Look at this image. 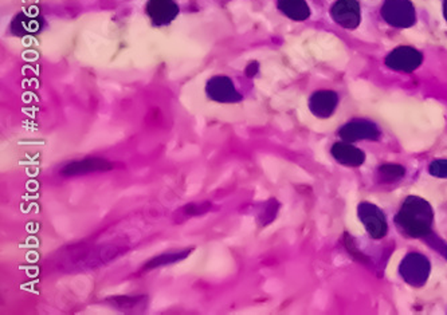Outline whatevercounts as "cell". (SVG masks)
Here are the masks:
<instances>
[{
    "instance_id": "obj_3",
    "label": "cell",
    "mask_w": 447,
    "mask_h": 315,
    "mask_svg": "<svg viewBox=\"0 0 447 315\" xmlns=\"http://www.w3.org/2000/svg\"><path fill=\"white\" fill-rule=\"evenodd\" d=\"M428 262L426 258L421 255H410L405 259L402 264V275L412 285L425 283L428 275Z\"/></svg>"
},
{
    "instance_id": "obj_10",
    "label": "cell",
    "mask_w": 447,
    "mask_h": 315,
    "mask_svg": "<svg viewBox=\"0 0 447 315\" xmlns=\"http://www.w3.org/2000/svg\"><path fill=\"white\" fill-rule=\"evenodd\" d=\"M113 167L112 163H107L101 159H86L81 161H73L64 165L61 173L64 176H76V174H86L98 170H107Z\"/></svg>"
},
{
    "instance_id": "obj_9",
    "label": "cell",
    "mask_w": 447,
    "mask_h": 315,
    "mask_svg": "<svg viewBox=\"0 0 447 315\" xmlns=\"http://www.w3.org/2000/svg\"><path fill=\"white\" fill-rule=\"evenodd\" d=\"M332 154L336 159V161L347 167H359L365 160V154L362 153V150L347 143L335 144L332 147Z\"/></svg>"
},
{
    "instance_id": "obj_5",
    "label": "cell",
    "mask_w": 447,
    "mask_h": 315,
    "mask_svg": "<svg viewBox=\"0 0 447 315\" xmlns=\"http://www.w3.org/2000/svg\"><path fill=\"white\" fill-rule=\"evenodd\" d=\"M422 62V55L412 48L401 47L387 58V64L395 70L412 71Z\"/></svg>"
},
{
    "instance_id": "obj_2",
    "label": "cell",
    "mask_w": 447,
    "mask_h": 315,
    "mask_svg": "<svg viewBox=\"0 0 447 315\" xmlns=\"http://www.w3.org/2000/svg\"><path fill=\"white\" fill-rule=\"evenodd\" d=\"M359 216L367 231L374 239H382L385 236L388 228L387 222L383 212L378 207L364 203L362 206H359Z\"/></svg>"
},
{
    "instance_id": "obj_14",
    "label": "cell",
    "mask_w": 447,
    "mask_h": 315,
    "mask_svg": "<svg viewBox=\"0 0 447 315\" xmlns=\"http://www.w3.org/2000/svg\"><path fill=\"white\" fill-rule=\"evenodd\" d=\"M405 172L403 167L395 165V164H385L379 169L380 180L384 183H392V181L399 180L401 177L405 176Z\"/></svg>"
},
{
    "instance_id": "obj_4",
    "label": "cell",
    "mask_w": 447,
    "mask_h": 315,
    "mask_svg": "<svg viewBox=\"0 0 447 315\" xmlns=\"http://www.w3.org/2000/svg\"><path fill=\"white\" fill-rule=\"evenodd\" d=\"M379 134L376 126L365 121H353L341 127L340 130L341 138L348 143L358 140H378Z\"/></svg>"
},
{
    "instance_id": "obj_6",
    "label": "cell",
    "mask_w": 447,
    "mask_h": 315,
    "mask_svg": "<svg viewBox=\"0 0 447 315\" xmlns=\"http://www.w3.org/2000/svg\"><path fill=\"white\" fill-rule=\"evenodd\" d=\"M207 93L213 101L218 102H236L240 100L234 84L226 77H215L211 80L207 84Z\"/></svg>"
},
{
    "instance_id": "obj_11",
    "label": "cell",
    "mask_w": 447,
    "mask_h": 315,
    "mask_svg": "<svg viewBox=\"0 0 447 315\" xmlns=\"http://www.w3.org/2000/svg\"><path fill=\"white\" fill-rule=\"evenodd\" d=\"M338 105V97L332 91H319L310 100V110L315 116L326 118L329 117Z\"/></svg>"
},
{
    "instance_id": "obj_13",
    "label": "cell",
    "mask_w": 447,
    "mask_h": 315,
    "mask_svg": "<svg viewBox=\"0 0 447 315\" xmlns=\"http://www.w3.org/2000/svg\"><path fill=\"white\" fill-rule=\"evenodd\" d=\"M189 253H190V250H189V251L186 250V251L179 252V253H168V255L157 256V258L152 259L144 269L149 270V269H155V267H160V266L170 264V263H175V262H180V260H182V259H184Z\"/></svg>"
},
{
    "instance_id": "obj_15",
    "label": "cell",
    "mask_w": 447,
    "mask_h": 315,
    "mask_svg": "<svg viewBox=\"0 0 447 315\" xmlns=\"http://www.w3.org/2000/svg\"><path fill=\"white\" fill-rule=\"evenodd\" d=\"M210 204H190V206H186L183 207V210H180L179 213L183 215L184 217H190V216H196V215H202L204 213L206 210H210Z\"/></svg>"
},
{
    "instance_id": "obj_1",
    "label": "cell",
    "mask_w": 447,
    "mask_h": 315,
    "mask_svg": "<svg viewBox=\"0 0 447 315\" xmlns=\"http://www.w3.org/2000/svg\"><path fill=\"white\" fill-rule=\"evenodd\" d=\"M398 226L410 236L425 237L431 231L432 210L425 200L411 196L396 216Z\"/></svg>"
},
{
    "instance_id": "obj_16",
    "label": "cell",
    "mask_w": 447,
    "mask_h": 315,
    "mask_svg": "<svg viewBox=\"0 0 447 315\" xmlns=\"http://www.w3.org/2000/svg\"><path fill=\"white\" fill-rule=\"evenodd\" d=\"M430 172L438 177H447V161L441 160V161L432 163L430 167Z\"/></svg>"
},
{
    "instance_id": "obj_7",
    "label": "cell",
    "mask_w": 447,
    "mask_h": 315,
    "mask_svg": "<svg viewBox=\"0 0 447 315\" xmlns=\"http://www.w3.org/2000/svg\"><path fill=\"white\" fill-rule=\"evenodd\" d=\"M147 12L152 21L161 26L170 23L177 15L179 8L173 0H149Z\"/></svg>"
},
{
    "instance_id": "obj_8",
    "label": "cell",
    "mask_w": 447,
    "mask_h": 315,
    "mask_svg": "<svg viewBox=\"0 0 447 315\" xmlns=\"http://www.w3.org/2000/svg\"><path fill=\"white\" fill-rule=\"evenodd\" d=\"M333 18L338 23H340L342 27L347 28H355L359 21V7L358 3L355 0H340L338 1V4L335 6L333 11Z\"/></svg>"
},
{
    "instance_id": "obj_12",
    "label": "cell",
    "mask_w": 447,
    "mask_h": 315,
    "mask_svg": "<svg viewBox=\"0 0 447 315\" xmlns=\"http://www.w3.org/2000/svg\"><path fill=\"white\" fill-rule=\"evenodd\" d=\"M279 10L292 19L302 21L309 17V10L304 0H279Z\"/></svg>"
}]
</instances>
